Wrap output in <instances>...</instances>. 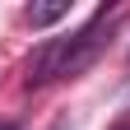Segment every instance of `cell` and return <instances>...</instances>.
I'll list each match as a JSON object with an SVG mask.
<instances>
[{"label":"cell","instance_id":"1","mask_svg":"<svg viewBox=\"0 0 130 130\" xmlns=\"http://www.w3.org/2000/svg\"><path fill=\"white\" fill-rule=\"evenodd\" d=\"M107 5L93 14V19L74 32V37H51V42H42L37 51H32V60H28V84H46V79H65V74H79V70H88L93 65V56L107 46V37H102V23H107Z\"/></svg>","mask_w":130,"mask_h":130},{"label":"cell","instance_id":"2","mask_svg":"<svg viewBox=\"0 0 130 130\" xmlns=\"http://www.w3.org/2000/svg\"><path fill=\"white\" fill-rule=\"evenodd\" d=\"M70 14V0H46V5H28V23L32 28H51Z\"/></svg>","mask_w":130,"mask_h":130},{"label":"cell","instance_id":"3","mask_svg":"<svg viewBox=\"0 0 130 130\" xmlns=\"http://www.w3.org/2000/svg\"><path fill=\"white\" fill-rule=\"evenodd\" d=\"M0 130H14V125H0Z\"/></svg>","mask_w":130,"mask_h":130},{"label":"cell","instance_id":"4","mask_svg":"<svg viewBox=\"0 0 130 130\" xmlns=\"http://www.w3.org/2000/svg\"><path fill=\"white\" fill-rule=\"evenodd\" d=\"M56 130H60V125H56Z\"/></svg>","mask_w":130,"mask_h":130}]
</instances>
